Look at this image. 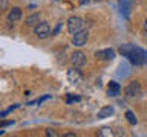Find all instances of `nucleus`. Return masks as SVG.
Segmentation results:
<instances>
[{"label":"nucleus","instance_id":"obj_1","mask_svg":"<svg viewBox=\"0 0 147 137\" xmlns=\"http://www.w3.org/2000/svg\"><path fill=\"white\" fill-rule=\"evenodd\" d=\"M119 53H121L124 58H127L132 64H135V66H142V64H146V59H144L146 50L136 47V46L124 44L119 47Z\"/></svg>","mask_w":147,"mask_h":137},{"label":"nucleus","instance_id":"obj_2","mask_svg":"<svg viewBox=\"0 0 147 137\" xmlns=\"http://www.w3.org/2000/svg\"><path fill=\"white\" fill-rule=\"evenodd\" d=\"M83 27H84V21H83V18L80 17H71L67 20V31L69 34H77V32L83 31Z\"/></svg>","mask_w":147,"mask_h":137},{"label":"nucleus","instance_id":"obj_3","mask_svg":"<svg viewBox=\"0 0 147 137\" xmlns=\"http://www.w3.org/2000/svg\"><path fill=\"white\" fill-rule=\"evenodd\" d=\"M34 34H35L37 37H38V38L45 40V38H48L49 35H52V29H51L49 23H46V21H40L38 25L35 26Z\"/></svg>","mask_w":147,"mask_h":137},{"label":"nucleus","instance_id":"obj_4","mask_svg":"<svg viewBox=\"0 0 147 137\" xmlns=\"http://www.w3.org/2000/svg\"><path fill=\"white\" fill-rule=\"evenodd\" d=\"M87 61V57L84 52H81V50H75V52H72L71 55V63L74 64V67H83Z\"/></svg>","mask_w":147,"mask_h":137},{"label":"nucleus","instance_id":"obj_5","mask_svg":"<svg viewBox=\"0 0 147 137\" xmlns=\"http://www.w3.org/2000/svg\"><path fill=\"white\" fill-rule=\"evenodd\" d=\"M87 40H89V32L80 31V32H77V34H74L72 43H74V46H77V47H83V46H86Z\"/></svg>","mask_w":147,"mask_h":137},{"label":"nucleus","instance_id":"obj_6","mask_svg":"<svg viewBox=\"0 0 147 137\" xmlns=\"http://www.w3.org/2000/svg\"><path fill=\"white\" fill-rule=\"evenodd\" d=\"M124 93H126V96H129V98H136V96L141 94V84L138 81H132L130 84L126 87Z\"/></svg>","mask_w":147,"mask_h":137},{"label":"nucleus","instance_id":"obj_7","mask_svg":"<svg viewBox=\"0 0 147 137\" xmlns=\"http://www.w3.org/2000/svg\"><path fill=\"white\" fill-rule=\"evenodd\" d=\"M95 57L101 61H110L115 58V50L113 49H104V50H96Z\"/></svg>","mask_w":147,"mask_h":137},{"label":"nucleus","instance_id":"obj_8","mask_svg":"<svg viewBox=\"0 0 147 137\" xmlns=\"http://www.w3.org/2000/svg\"><path fill=\"white\" fill-rule=\"evenodd\" d=\"M22 18V8H18V6H14L9 9V12H8V20L9 21H18Z\"/></svg>","mask_w":147,"mask_h":137},{"label":"nucleus","instance_id":"obj_9","mask_svg":"<svg viewBox=\"0 0 147 137\" xmlns=\"http://www.w3.org/2000/svg\"><path fill=\"white\" fill-rule=\"evenodd\" d=\"M119 9H121V14L126 18H129V15H130V9H132V5L129 0H119Z\"/></svg>","mask_w":147,"mask_h":137},{"label":"nucleus","instance_id":"obj_10","mask_svg":"<svg viewBox=\"0 0 147 137\" xmlns=\"http://www.w3.org/2000/svg\"><path fill=\"white\" fill-rule=\"evenodd\" d=\"M107 93H109V96H118L119 93H121V87H119L118 82H115V81H110L109 82Z\"/></svg>","mask_w":147,"mask_h":137},{"label":"nucleus","instance_id":"obj_11","mask_svg":"<svg viewBox=\"0 0 147 137\" xmlns=\"http://www.w3.org/2000/svg\"><path fill=\"white\" fill-rule=\"evenodd\" d=\"M113 114V107L110 105H106V107H101V110L98 111V119H104V117H109Z\"/></svg>","mask_w":147,"mask_h":137},{"label":"nucleus","instance_id":"obj_12","mask_svg":"<svg viewBox=\"0 0 147 137\" xmlns=\"http://www.w3.org/2000/svg\"><path fill=\"white\" fill-rule=\"evenodd\" d=\"M40 21V14H32L26 18V26H37Z\"/></svg>","mask_w":147,"mask_h":137},{"label":"nucleus","instance_id":"obj_13","mask_svg":"<svg viewBox=\"0 0 147 137\" xmlns=\"http://www.w3.org/2000/svg\"><path fill=\"white\" fill-rule=\"evenodd\" d=\"M126 119H127V122L130 123V125H136V123H138L136 116L130 111V110H129V111H126Z\"/></svg>","mask_w":147,"mask_h":137},{"label":"nucleus","instance_id":"obj_14","mask_svg":"<svg viewBox=\"0 0 147 137\" xmlns=\"http://www.w3.org/2000/svg\"><path fill=\"white\" fill-rule=\"evenodd\" d=\"M67 78H69L71 81H74V82H78V81H80V75H78V72L74 70V68L67 72Z\"/></svg>","mask_w":147,"mask_h":137},{"label":"nucleus","instance_id":"obj_15","mask_svg":"<svg viewBox=\"0 0 147 137\" xmlns=\"http://www.w3.org/2000/svg\"><path fill=\"white\" fill-rule=\"evenodd\" d=\"M71 102H80V98H78V96H71L69 94L67 96V104H71Z\"/></svg>","mask_w":147,"mask_h":137},{"label":"nucleus","instance_id":"obj_16","mask_svg":"<svg viewBox=\"0 0 147 137\" xmlns=\"http://www.w3.org/2000/svg\"><path fill=\"white\" fill-rule=\"evenodd\" d=\"M0 9H2V11H6L8 9V0H0Z\"/></svg>","mask_w":147,"mask_h":137},{"label":"nucleus","instance_id":"obj_17","mask_svg":"<svg viewBox=\"0 0 147 137\" xmlns=\"http://www.w3.org/2000/svg\"><path fill=\"white\" fill-rule=\"evenodd\" d=\"M46 134H48V136H52V137H55V136H57V132H55V131L52 130V128H48V130H46Z\"/></svg>","mask_w":147,"mask_h":137},{"label":"nucleus","instance_id":"obj_18","mask_svg":"<svg viewBox=\"0 0 147 137\" xmlns=\"http://www.w3.org/2000/svg\"><path fill=\"white\" fill-rule=\"evenodd\" d=\"M60 31H61V25H58L57 27H55V29H54V32H52V35H57Z\"/></svg>","mask_w":147,"mask_h":137},{"label":"nucleus","instance_id":"obj_19","mask_svg":"<svg viewBox=\"0 0 147 137\" xmlns=\"http://www.w3.org/2000/svg\"><path fill=\"white\" fill-rule=\"evenodd\" d=\"M64 137H75V132H66Z\"/></svg>","mask_w":147,"mask_h":137},{"label":"nucleus","instance_id":"obj_20","mask_svg":"<svg viewBox=\"0 0 147 137\" xmlns=\"http://www.w3.org/2000/svg\"><path fill=\"white\" fill-rule=\"evenodd\" d=\"M11 123H14L12 120H9V122H2V126H6V125H11Z\"/></svg>","mask_w":147,"mask_h":137},{"label":"nucleus","instance_id":"obj_21","mask_svg":"<svg viewBox=\"0 0 147 137\" xmlns=\"http://www.w3.org/2000/svg\"><path fill=\"white\" fill-rule=\"evenodd\" d=\"M144 31L147 32V18H146V21H144Z\"/></svg>","mask_w":147,"mask_h":137},{"label":"nucleus","instance_id":"obj_22","mask_svg":"<svg viewBox=\"0 0 147 137\" xmlns=\"http://www.w3.org/2000/svg\"><path fill=\"white\" fill-rule=\"evenodd\" d=\"M144 59H146V64H147V52L144 53Z\"/></svg>","mask_w":147,"mask_h":137},{"label":"nucleus","instance_id":"obj_23","mask_svg":"<svg viewBox=\"0 0 147 137\" xmlns=\"http://www.w3.org/2000/svg\"><path fill=\"white\" fill-rule=\"evenodd\" d=\"M95 2H100V0H95Z\"/></svg>","mask_w":147,"mask_h":137}]
</instances>
